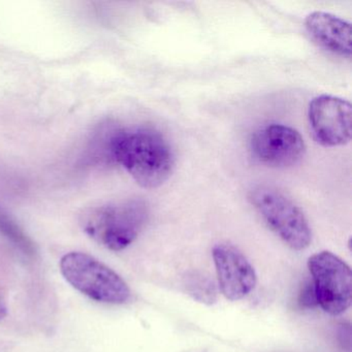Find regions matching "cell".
Returning <instances> with one entry per match:
<instances>
[{
    "label": "cell",
    "instance_id": "10",
    "mask_svg": "<svg viewBox=\"0 0 352 352\" xmlns=\"http://www.w3.org/2000/svg\"><path fill=\"white\" fill-rule=\"evenodd\" d=\"M187 294L201 304L212 305L217 300L218 290L215 282L208 274L193 271L184 280Z\"/></svg>",
    "mask_w": 352,
    "mask_h": 352
},
{
    "label": "cell",
    "instance_id": "13",
    "mask_svg": "<svg viewBox=\"0 0 352 352\" xmlns=\"http://www.w3.org/2000/svg\"><path fill=\"white\" fill-rule=\"evenodd\" d=\"M8 314V308L6 306V302L0 298V319L5 318Z\"/></svg>",
    "mask_w": 352,
    "mask_h": 352
},
{
    "label": "cell",
    "instance_id": "2",
    "mask_svg": "<svg viewBox=\"0 0 352 352\" xmlns=\"http://www.w3.org/2000/svg\"><path fill=\"white\" fill-rule=\"evenodd\" d=\"M148 216L149 211L143 201L127 199L86 210L81 226L98 244L112 251H121L137 240Z\"/></svg>",
    "mask_w": 352,
    "mask_h": 352
},
{
    "label": "cell",
    "instance_id": "9",
    "mask_svg": "<svg viewBox=\"0 0 352 352\" xmlns=\"http://www.w3.org/2000/svg\"><path fill=\"white\" fill-rule=\"evenodd\" d=\"M310 38L321 48L338 56H351V25L346 20L324 12H313L305 19Z\"/></svg>",
    "mask_w": 352,
    "mask_h": 352
},
{
    "label": "cell",
    "instance_id": "3",
    "mask_svg": "<svg viewBox=\"0 0 352 352\" xmlns=\"http://www.w3.org/2000/svg\"><path fill=\"white\" fill-rule=\"evenodd\" d=\"M60 271L74 288L96 302L120 305L131 298L126 282L91 255L67 253L61 258Z\"/></svg>",
    "mask_w": 352,
    "mask_h": 352
},
{
    "label": "cell",
    "instance_id": "5",
    "mask_svg": "<svg viewBox=\"0 0 352 352\" xmlns=\"http://www.w3.org/2000/svg\"><path fill=\"white\" fill-rule=\"evenodd\" d=\"M309 271L317 305L324 312L338 316L348 310L352 300V274L349 265L329 251L310 256Z\"/></svg>",
    "mask_w": 352,
    "mask_h": 352
},
{
    "label": "cell",
    "instance_id": "6",
    "mask_svg": "<svg viewBox=\"0 0 352 352\" xmlns=\"http://www.w3.org/2000/svg\"><path fill=\"white\" fill-rule=\"evenodd\" d=\"M249 147L253 157L274 168L296 166L306 154V144L298 131L284 124H267L251 135Z\"/></svg>",
    "mask_w": 352,
    "mask_h": 352
},
{
    "label": "cell",
    "instance_id": "7",
    "mask_svg": "<svg viewBox=\"0 0 352 352\" xmlns=\"http://www.w3.org/2000/svg\"><path fill=\"white\" fill-rule=\"evenodd\" d=\"M308 120L313 137L323 147H339L351 140L352 110L348 100L319 96L309 104Z\"/></svg>",
    "mask_w": 352,
    "mask_h": 352
},
{
    "label": "cell",
    "instance_id": "8",
    "mask_svg": "<svg viewBox=\"0 0 352 352\" xmlns=\"http://www.w3.org/2000/svg\"><path fill=\"white\" fill-rule=\"evenodd\" d=\"M218 287L226 298L240 300L251 294L257 283V275L242 251L230 243H219L212 251Z\"/></svg>",
    "mask_w": 352,
    "mask_h": 352
},
{
    "label": "cell",
    "instance_id": "11",
    "mask_svg": "<svg viewBox=\"0 0 352 352\" xmlns=\"http://www.w3.org/2000/svg\"><path fill=\"white\" fill-rule=\"evenodd\" d=\"M0 232H3L10 241L14 243L20 250L26 254L34 253V245L32 241L22 232L11 217L8 216L3 210H0Z\"/></svg>",
    "mask_w": 352,
    "mask_h": 352
},
{
    "label": "cell",
    "instance_id": "4",
    "mask_svg": "<svg viewBox=\"0 0 352 352\" xmlns=\"http://www.w3.org/2000/svg\"><path fill=\"white\" fill-rule=\"evenodd\" d=\"M257 213L288 247L296 251L310 246L312 232L302 210L283 192L267 185L251 190L249 195Z\"/></svg>",
    "mask_w": 352,
    "mask_h": 352
},
{
    "label": "cell",
    "instance_id": "1",
    "mask_svg": "<svg viewBox=\"0 0 352 352\" xmlns=\"http://www.w3.org/2000/svg\"><path fill=\"white\" fill-rule=\"evenodd\" d=\"M113 160L144 188L168 181L175 168V154L164 135L153 129H120L109 142Z\"/></svg>",
    "mask_w": 352,
    "mask_h": 352
},
{
    "label": "cell",
    "instance_id": "12",
    "mask_svg": "<svg viewBox=\"0 0 352 352\" xmlns=\"http://www.w3.org/2000/svg\"><path fill=\"white\" fill-rule=\"evenodd\" d=\"M298 302L304 308H314L317 306L316 294H315L312 281L307 282L302 288V292L298 296Z\"/></svg>",
    "mask_w": 352,
    "mask_h": 352
}]
</instances>
